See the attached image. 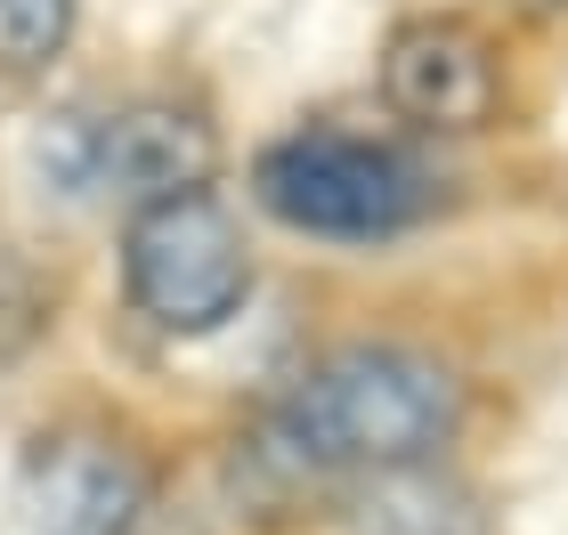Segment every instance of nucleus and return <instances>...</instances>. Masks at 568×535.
Listing matches in <instances>:
<instances>
[{
	"mask_svg": "<svg viewBox=\"0 0 568 535\" xmlns=\"http://www.w3.org/2000/svg\"><path fill=\"white\" fill-rule=\"evenodd\" d=\"M463 430V381L430 349L406 341H349L317 357L293 390L268 405L261 454L284 471L333 479V471H398V463H438Z\"/></svg>",
	"mask_w": 568,
	"mask_h": 535,
	"instance_id": "nucleus-1",
	"label": "nucleus"
},
{
	"mask_svg": "<svg viewBox=\"0 0 568 535\" xmlns=\"http://www.w3.org/2000/svg\"><path fill=\"white\" fill-rule=\"evenodd\" d=\"M252 195H261V212H276L301 236L374 244V236H398V227H415L430 212V171L390 138L284 131L252 163Z\"/></svg>",
	"mask_w": 568,
	"mask_h": 535,
	"instance_id": "nucleus-2",
	"label": "nucleus"
},
{
	"mask_svg": "<svg viewBox=\"0 0 568 535\" xmlns=\"http://www.w3.org/2000/svg\"><path fill=\"white\" fill-rule=\"evenodd\" d=\"M122 285H131V309L146 325H163V333L227 325L236 300L252 292V251H244L236 212L212 187L131 212V227H122Z\"/></svg>",
	"mask_w": 568,
	"mask_h": 535,
	"instance_id": "nucleus-3",
	"label": "nucleus"
},
{
	"mask_svg": "<svg viewBox=\"0 0 568 535\" xmlns=\"http://www.w3.org/2000/svg\"><path fill=\"white\" fill-rule=\"evenodd\" d=\"M58 163L82 195H114L131 212H154V203H179V195H203L220 171V138L212 122L187 114V106H122V114H98V122H73L58 138Z\"/></svg>",
	"mask_w": 568,
	"mask_h": 535,
	"instance_id": "nucleus-4",
	"label": "nucleus"
},
{
	"mask_svg": "<svg viewBox=\"0 0 568 535\" xmlns=\"http://www.w3.org/2000/svg\"><path fill=\"white\" fill-rule=\"evenodd\" d=\"M17 503L33 535H154L163 487L114 430H41L17 471Z\"/></svg>",
	"mask_w": 568,
	"mask_h": 535,
	"instance_id": "nucleus-5",
	"label": "nucleus"
},
{
	"mask_svg": "<svg viewBox=\"0 0 568 535\" xmlns=\"http://www.w3.org/2000/svg\"><path fill=\"white\" fill-rule=\"evenodd\" d=\"M382 90L406 122L423 131H479L504 106V73H496V41L463 17H415L398 24L382 49Z\"/></svg>",
	"mask_w": 568,
	"mask_h": 535,
	"instance_id": "nucleus-6",
	"label": "nucleus"
},
{
	"mask_svg": "<svg viewBox=\"0 0 568 535\" xmlns=\"http://www.w3.org/2000/svg\"><path fill=\"white\" fill-rule=\"evenodd\" d=\"M349 535H479V487L455 479L447 463H398V471H366L349 487Z\"/></svg>",
	"mask_w": 568,
	"mask_h": 535,
	"instance_id": "nucleus-7",
	"label": "nucleus"
},
{
	"mask_svg": "<svg viewBox=\"0 0 568 535\" xmlns=\"http://www.w3.org/2000/svg\"><path fill=\"white\" fill-rule=\"evenodd\" d=\"M73 41V0H0V65L41 73Z\"/></svg>",
	"mask_w": 568,
	"mask_h": 535,
	"instance_id": "nucleus-8",
	"label": "nucleus"
},
{
	"mask_svg": "<svg viewBox=\"0 0 568 535\" xmlns=\"http://www.w3.org/2000/svg\"><path fill=\"white\" fill-rule=\"evenodd\" d=\"M520 9H568V0H520Z\"/></svg>",
	"mask_w": 568,
	"mask_h": 535,
	"instance_id": "nucleus-9",
	"label": "nucleus"
}]
</instances>
